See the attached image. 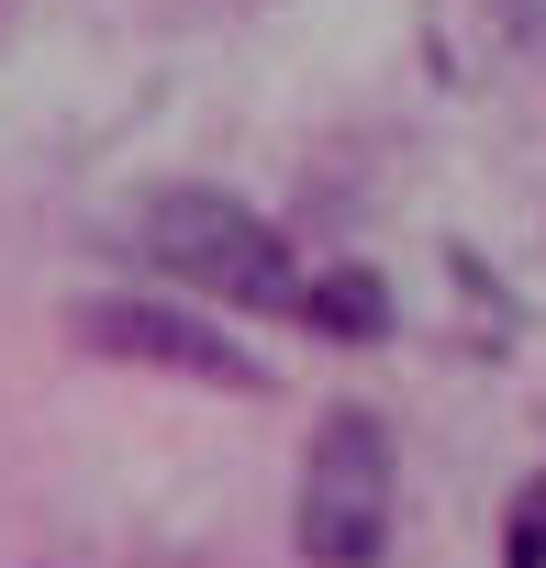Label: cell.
<instances>
[{
	"instance_id": "cell-1",
	"label": "cell",
	"mask_w": 546,
	"mask_h": 568,
	"mask_svg": "<svg viewBox=\"0 0 546 568\" xmlns=\"http://www.w3.org/2000/svg\"><path fill=\"white\" fill-rule=\"evenodd\" d=\"M134 245H145V267L190 278V291H212L234 313H302V291H313L291 234L267 212H245L234 190H145L134 201Z\"/></svg>"
},
{
	"instance_id": "cell-4",
	"label": "cell",
	"mask_w": 546,
	"mask_h": 568,
	"mask_svg": "<svg viewBox=\"0 0 546 568\" xmlns=\"http://www.w3.org/2000/svg\"><path fill=\"white\" fill-rule=\"evenodd\" d=\"M302 324H324V335H380L391 302H380L368 267H335V278H313V291H302Z\"/></svg>"
},
{
	"instance_id": "cell-3",
	"label": "cell",
	"mask_w": 546,
	"mask_h": 568,
	"mask_svg": "<svg viewBox=\"0 0 546 568\" xmlns=\"http://www.w3.org/2000/svg\"><path fill=\"white\" fill-rule=\"evenodd\" d=\"M79 346H101V357H123V368H179V379H212V390H267V368L245 357V346H223L212 324H190V313H168V302H79Z\"/></svg>"
},
{
	"instance_id": "cell-2",
	"label": "cell",
	"mask_w": 546,
	"mask_h": 568,
	"mask_svg": "<svg viewBox=\"0 0 546 568\" xmlns=\"http://www.w3.org/2000/svg\"><path fill=\"white\" fill-rule=\"evenodd\" d=\"M302 557L313 568H380L391 557V424L368 402H335L302 457Z\"/></svg>"
},
{
	"instance_id": "cell-5",
	"label": "cell",
	"mask_w": 546,
	"mask_h": 568,
	"mask_svg": "<svg viewBox=\"0 0 546 568\" xmlns=\"http://www.w3.org/2000/svg\"><path fill=\"white\" fill-rule=\"evenodd\" d=\"M502 568H546V468L513 490V513H502Z\"/></svg>"
}]
</instances>
